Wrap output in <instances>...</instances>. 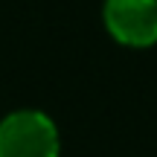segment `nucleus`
Returning <instances> with one entry per match:
<instances>
[{
  "label": "nucleus",
  "instance_id": "f03ea898",
  "mask_svg": "<svg viewBox=\"0 0 157 157\" xmlns=\"http://www.w3.org/2000/svg\"><path fill=\"white\" fill-rule=\"evenodd\" d=\"M105 26L125 47H151L157 41V0H105Z\"/></svg>",
  "mask_w": 157,
  "mask_h": 157
},
{
  "label": "nucleus",
  "instance_id": "f257e3e1",
  "mask_svg": "<svg viewBox=\"0 0 157 157\" xmlns=\"http://www.w3.org/2000/svg\"><path fill=\"white\" fill-rule=\"evenodd\" d=\"M0 157H58V131L41 111H15L0 122Z\"/></svg>",
  "mask_w": 157,
  "mask_h": 157
}]
</instances>
